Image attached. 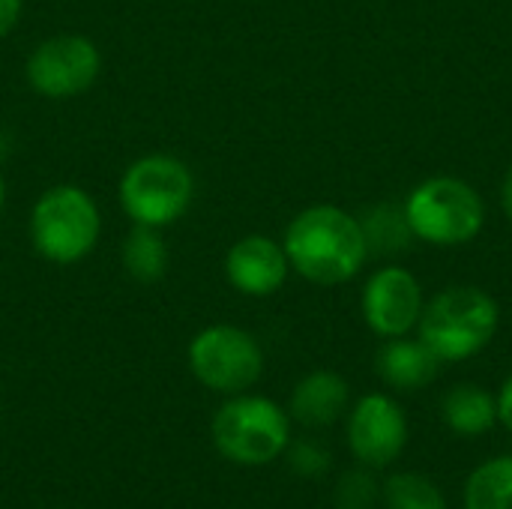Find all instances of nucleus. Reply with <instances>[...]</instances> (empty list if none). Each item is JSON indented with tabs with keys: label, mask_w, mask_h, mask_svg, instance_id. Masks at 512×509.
<instances>
[{
	"label": "nucleus",
	"mask_w": 512,
	"mask_h": 509,
	"mask_svg": "<svg viewBox=\"0 0 512 509\" xmlns=\"http://www.w3.org/2000/svg\"><path fill=\"white\" fill-rule=\"evenodd\" d=\"M360 228L369 246V255H402L411 249L414 231L408 225L405 207L396 204H375L360 216Z\"/></svg>",
	"instance_id": "2eb2a0df"
},
{
	"label": "nucleus",
	"mask_w": 512,
	"mask_h": 509,
	"mask_svg": "<svg viewBox=\"0 0 512 509\" xmlns=\"http://www.w3.org/2000/svg\"><path fill=\"white\" fill-rule=\"evenodd\" d=\"M408 444L405 411L387 393L363 396L348 414V447L366 468L393 465Z\"/></svg>",
	"instance_id": "1a4fd4ad"
},
{
	"label": "nucleus",
	"mask_w": 512,
	"mask_h": 509,
	"mask_svg": "<svg viewBox=\"0 0 512 509\" xmlns=\"http://www.w3.org/2000/svg\"><path fill=\"white\" fill-rule=\"evenodd\" d=\"M123 267L141 285L159 282L168 270V246L162 240V231L135 225L123 243Z\"/></svg>",
	"instance_id": "dca6fc26"
},
{
	"label": "nucleus",
	"mask_w": 512,
	"mask_h": 509,
	"mask_svg": "<svg viewBox=\"0 0 512 509\" xmlns=\"http://www.w3.org/2000/svg\"><path fill=\"white\" fill-rule=\"evenodd\" d=\"M348 402H351L348 381L339 372L318 369L297 381L288 402V417L306 429H327L345 417Z\"/></svg>",
	"instance_id": "f8f14e48"
},
{
	"label": "nucleus",
	"mask_w": 512,
	"mask_h": 509,
	"mask_svg": "<svg viewBox=\"0 0 512 509\" xmlns=\"http://www.w3.org/2000/svg\"><path fill=\"white\" fill-rule=\"evenodd\" d=\"M465 509H512V456H495L474 468L465 483Z\"/></svg>",
	"instance_id": "f3484780"
},
{
	"label": "nucleus",
	"mask_w": 512,
	"mask_h": 509,
	"mask_svg": "<svg viewBox=\"0 0 512 509\" xmlns=\"http://www.w3.org/2000/svg\"><path fill=\"white\" fill-rule=\"evenodd\" d=\"M210 438L222 459L243 468H261L285 456L291 444V417L267 396L237 393L213 414Z\"/></svg>",
	"instance_id": "7ed1b4c3"
},
{
	"label": "nucleus",
	"mask_w": 512,
	"mask_h": 509,
	"mask_svg": "<svg viewBox=\"0 0 512 509\" xmlns=\"http://www.w3.org/2000/svg\"><path fill=\"white\" fill-rule=\"evenodd\" d=\"M102 72V54L90 36L81 33H57L42 39L27 63L24 78L33 93L63 102L87 93Z\"/></svg>",
	"instance_id": "6e6552de"
},
{
	"label": "nucleus",
	"mask_w": 512,
	"mask_h": 509,
	"mask_svg": "<svg viewBox=\"0 0 512 509\" xmlns=\"http://www.w3.org/2000/svg\"><path fill=\"white\" fill-rule=\"evenodd\" d=\"M27 231L39 258L66 267L84 261L96 249L102 213L87 189L60 183L36 198Z\"/></svg>",
	"instance_id": "20e7f679"
},
{
	"label": "nucleus",
	"mask_w": 512,
	"mask_h": 509,
	"mask_svg": "<svg viewBox=\"0 0 512 509\" xmlns=\"http://www.w3.org/2000/svg\"><path fill=\"white\" fill-rule=\"evenodd\" d=\"M387 509H447L444 492L420 474H393L381 489Z\"/></svg>",
	"instance_id": "a211bd4d"
},
{
	"label": "nucleus",
	"mask_w": 512,
	"mask_h": 509,
	"mask_svg": "<svg viewBox=\"0 0 512 509\" xmlns=\"http://www.w3.org/2000/svg\"><path fill=\"white\" fill-rule=\"evenodd\" d=\"M21 9H24V0H0V39L15 30Z\"/></svg>",
	"instance_id": "412c9836"
},
{
	"label": "nucleus",
	"mask_w": 512,
	"mask_h": 509,
	"mask_svg": "<svg viewBox=\"0 0 512 509\" xmlns=\"http://www.w3.org/2000/svg\"><path fill=\"white\" fill-rule=\"evenodd\" d=\"M117 195L132 225L162 231L183 219L192 207L195 177L183 159L168 153H147L123 171Z\"/></svg>",
	"instance_id": "39448f33"
},
{
	"label": "nucleus",
	"mask_w": 512,
	"mask_h": 509,
	"mask_svg": "<svg viewBox=\"0 0 512 509\" xmlns=\"http://www.w3.org/2000/svg\"><path fill=\"white\" fill-rule=\"evenodd\" d=\"M186 360L195 381L222 396L249 393L264 375V351L258 339L234 324H210L195 333Z\"/></svg>",
	"instance_id": "0eeeda50"
},
{
	"label": "nucleus",
	"mask_w": 512,
	"mask_h": 509,
	"mask_svg": "<svg viewBox=\"0 0 512 509\" xmlns=\"http://www.w3.org/2000/svg\"><path fill=\"white\" fill-rule=\"evenodd\" d=\"M6 207V183H3V174H0V213Z\"/></svg>",
	"instance_id": "b1692460"
},
{
	"label": "nucleus",
	"mask_w": 512,
	"mask_h": 509,
	"mask_svg": "<svg viewBox=\"0 0 512 509\" xmlns=\"http://www.w3.org/2000/svg\"><path fill=\"white\" fill-rule=\"evenodd\" d=\"M363 321L372 333L384 339L408 336L423 315V288L417 276L405 267H381L366 279L363 288Z\"/></svg>",
	"instance_id": "9d476101"
},
{
	"label": "nucleus",
	"mask_w": 512,
	"mask_h": 509,
	"mask_svg": "<svg viewBox=\"0 0 512 509\" xmlns=\"http://www.w3.org/2000/svg\"><path fill=\"white\" fill-rule=\"evenodd\" d=\"M498 324L501 309L492 294L474 285H453L423 306L417 330L441 363H462L495 339Z\"/></svg>",
	"instance_id": "f03ea898"
},
{
	"label": "nucleus",
	"mask_w": 512,
	"mask_h": 509,
	"mask_svg": "<svg viewBox=\"0 0 512 509\" xmlns=\"http://www.w3.org/2000/svg\"><path fill=\"white\" fill-rule=\"evenodd\" d=\"M381 498L378 480L369 474V468H354L348 474L339 477L336 492H333V504L336 509H372Z\"/></svg>",
	"instance_id": "6ab92c4d"
},
{
	"label": "nucleus",
	"mask_w": 512,
	"mask_h": 509,
	"mask_svg": "<svg viewBox=\"0 0 512 509\" xmlns=\"http://www.w3.org/2000/svg\"><path fill=\"white\" fill-rule=\"evenodd\" d=\"M498 423H504L512 432V375L504 381V387L498 393Z\"/></svg>",
	"instance_id": "4be33fe9"
},
{
	"label": "nucleus",
	"mask_w": 512,
	"mask_h": 509,
	"mask_svg": "<svg viewBox=\"0 0 512 509\" xmlns=\"http://www.w3.org/2000/svg\"><path fill=\"white\" fill-rule=\"evenodd\" d=\"M417 240L429 246H465L486 222L480 192L459 177H429L402 204Z\"/></svg>",
	"instance_id": "423d86ee"
},
{
	"label": "nucleus",
	"mask_w": 512,
	"mask_h": 509,
	"mask_svg": "<svg viewBox=\"0 0 512 509\" xmlns=\"http://www.w3.org/2000/svg\"><path fill=\"white\" fill-rule=\"evenodd\" d=\"M444 423L462 438H480L498 423V396L477 384H456L441 402Z\"/></svg>",
	"instance_id": "4468645a"
},
{
	"label": "nucleus",
	"mask_w": 512,
	"mask_h": 509,
	"mask_svg": "<svg viewBox=\"0 0 512 509\" xmlns=\"http://www.w3.org/2000/svg\"><path fill=\"white\" fill-rule=\"evenodd\" d=\"M285 246L267 234L240 237L225 255V279L243 297H273L288 279Z\"/></svg>",
	"instance_id": "9b49d317"
},
{
	"label": "nucleus",
	"mask_w": 512,
	"mask_h": 509,
	"mask_svg": "<svg viewBox=\"0 0 512 509\" xmlns=\"http://www.w3.org/2000/svg\"><path fill=\"white\" fill-rule=\"evenodd\" d=\"M501 204H504V213H507V219L512 222V165L507 168V174H504V183H501Z\"/></svg>",
	"instance_id": "5701e85b"
},
{
	"label": "nucleus",
	"mask_w": 512,
	"mask_h": 509,
	"mask_svg": "<svg viewBox=\"0 0 512 509\" xmlns=\"http://www.w3.org/2000/svg\"><path fill=\"white\" fill-rule=\"evenodd\" d=\"M285 456H288L291 471L297 477H306V480L324 477L327 468H330V453L318 441H291Z\"/></svg>",
	"instance_id": "aec40b11"
},
{
	"label": "nucleus",
	"mask_w": 512,
	"mask_h": 509,
	"mask_svg": "<svg viewBox=\"0 0 512 509\" xmlns=\"http://www.w3.org/2000/svg\"><path fill=\"white\" fill-rule=\"evenodd\" d=\"M291 270L312 285H345L351 282L366 258L369 246L360 219L336 204H315L300 210L282 237Z\"/></svg>",
	"instance_id": "f257e3e1"
},
{
	"label": "nucleus",
	"mask_w": 512,
	"mask_h": 509,
	"mask_svg": "<svg viewBox=\"0 0 512 509\" xmlns=\"http://www.w3.org/2000/svg\"><path fill=\"white\" fill-rule=\"evenodd\" d=\"M441 360L432 354V348L423 339H408L396 336L387 339V345L378 351V375L384 378L387 387L411 393L423 390L438 378Z\"/></svg>",
	"instance_id": "ddd939ff"
}]
</instances>
